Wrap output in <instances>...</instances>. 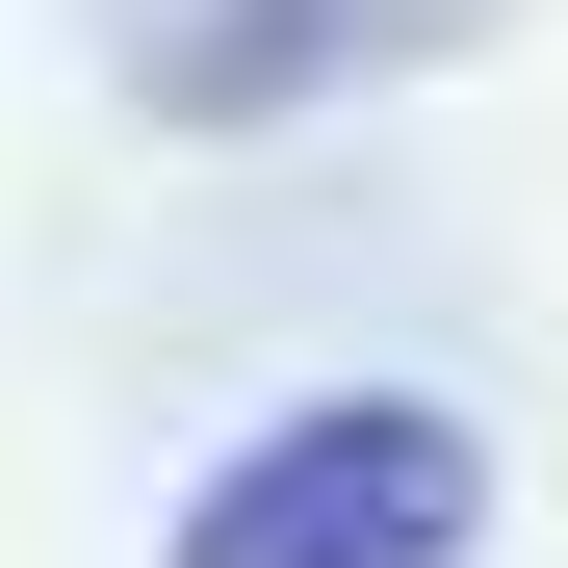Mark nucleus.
I'll return each mask as SVG.
<instances>
[{"label": "nucleus", "mask_w": 568, "mask_h": 568, "mask_svg": "<svg viewBox=\"0 0 568 568\" xmlns=\"http://www.w3.org/2000/svg\"><path fill=\"white\" fill-rule=\"evenodd\" d=\"M155 568H491V439L439 388H311L181 465Z\"/></svg>", "instance_id": "1"}, {"label": "nucleus", "mask_w": 568, "mask_h": 568, "mask_svg": "<svg viewBox=\"0 0 568 568\" xmlns=\"http://www.w3.org/2000/svg\"><path fill=\"white\" fill-rule=\"evenodd\" d=\"M439 27L465 0H130V104L155 130H284V104H336V78H388Z\"/></svg>", "instance_id": "2"}]
</instances>
